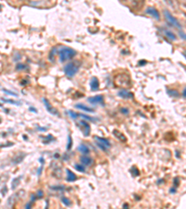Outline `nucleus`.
I'll return each mask as SVG.
<instances>
[{
    "label": "nucleus",
    "instance_id": "4468645a",
    "mask_svg": "<svg viewBox=\"0 0 186 209\" xmlns=\"http://www.w3.org/2000/svg\"><path fill=\"white\" fill-rule=\"evenodd\" d=\"M75 108L76 109H79V110H82L86 112H94V109L91 108V107H88L87 105H85L83 103H78L75 105Z\"/></svg>",
    "mask_w": 186,
    "mask_h": 209
},
{
    "label": "nucleus",
    "instance_id": "a19ab883",
    "mask_svg": "<svg viewBox=\"0 0 186 209\" xmlns=\"http://www.w3.org/2000/svg\"><path fill=\"white\" fill-rule=\"evenodd\" d=\"M173 192H176V189H170V193H173Z\"/></svg>",
    "mask_w": 186,
    "mask_h": 209
},
{
    "label": "nucleus",
    "instance_id": "9d476101",
    "mask_svg": "<svg viewBox=\"0 0 186 209\" xmlns=\"http://www.w3.org/2000/svg\"><path fill=\"white\" fill-rule=\"evenodd\" d=\"M79 126H80V128H81V130L83 131L84 133V135L86 137H88L89 136V133H90V126L88 125V122H86L84 120H81L79 122Z\"/></svg>",
    "mask_w": 186,
    "mask_h": 209
},
{
    "label": "nucleus",
    "instance_id": "e433bc0d",
    "mask_svg": "<svg viewBox=\"0 0 186 209\" xmlns=\"http://www.w3.org/2000/svg\"><path fill=\"white\" fill-rule=\"evenodd\" d=\"M37 129L38 130H40V131H47V128H43V127H37Z\"/></svg>",
    "mask_w": 186,
    "mask_h": 209
},
{
    "label": "nucleus",
    "instance_id": "393cba45",
    "mask_svg": "<svg viewBox=\"0 0 186 209\" xmlns=\"http://www.w3.org/2000/svg\"><path fill=\"white\" fill-rule=\"evenodd\" d=\"M72 146H73V140H72V137L69 135L68 136V142H67V147H66V150L67 151H70L72 149Z\"/></svg>",
    "mask_w": 186,
    "mask_h": 209
},
{
    "label": "nucleus",
    "instance_id": "79ce46f5",
    "mask_svg": "<svg viewBox=\"0 0 186 209\" xmlns=\"http://www.w3.org/2000/svg\"><path fill=\"white\" fill-rule=\"evenodd\" d=\"M41 171H42V167L38 169V172H37V175H40V173H41Z\"/></svg>",
    "mask_w": 186,
    "mask_h": 209
},
{
    "label": "nucleus",
    "instance_id": "dca6fc26",
    "mask_svg": "<svg viewBox=\"0 0 186 209\" xmlns=\"http://www.w3.org/2000/svg\"><path fill=\"white\" fill-rule=\"evenodd\" d=\"M118 96L123 99H132L133 94L130 91H127V89H122L118 92Z\"/></svg>",
    "mask_w": 186,
    "mask_h": 209
},
{
    "label": "nucleus",
    "instance_id": "c9c22d12",
    "mask_svg": "<svg viewBox=\"0 0 186 209\" xmlns=\"http://www.w3.org/2000/svg\"><path fill=\"white\" fill-rule=\"evenodd\" d=\"M25 68H26V66H25L24 64L20 63V64L17 65V70H23V69H25Z\"/></svg>",
    "mask_w": 186,
    "mask_h": 209
},
{
    "label": "nucleus",
    "instance_id": "5701e85b",
    "mask_svg": "<svg viewBox=\"0 0 186 209\" xmlns=\"http://www.w3.org/2000/svg\"><path fill=\"white\" fill-rule=\"evenodd\" d=\"M75 168L77 171H79V172H81V173H85L86 172V168H85L84 165L76 164V165H75Z\"/></svg>",
    "mask_w": 186,
    "mask_h": 209
},
{
    "label": "nucleus",
    "instance_id": "9b49d317",
    "mask_svg": "<svg viewBox=\"0 0 186 209\" xmlns=\"http://www.w3.org/2000/svg\"><path fill=\"white\" fill-rule=\"evenodd\" d=\"M80 162L82 165H86V167H90L93 164V159L88 154H84L80 157Z\"/></svg>",
    "mask_w": 186,
    "mask_h": 209
},
{
    "label": "nucleus",
    "instance_id": "1a4fd4ad",
    "mask_svg": "<svg viewBox=\"0 0 186 209\" xmlns=\"http://www.w3.org/2000/svg\"><path fill=\"white\" fill-rule=\"evenodd\" d=\"M145 13L148 14V15H150V16H152L153 18H155V20H159L160 19V14L155 8H153V7L147 8L146 10H145Z\"/></svg>",
    "mask_w": 186,
    "mask_h": 209
},
{
    "label": "nucleus",
    "instance_id": "412c9836",
    "mask_svg": "<svg viewBox=\"0 0 186 209\" xmlns=\"http://www.w3.org/2000/svg\"><path fill=\"white\" fill-rule=\"evenodd\" d=\"M20 182H21V177H18V178H13L12 181H11V190H15V189L19 186Z\"/></svg>",
    "mask_w": 186,
    "mask_h": 209
},
{
    "label": "nucleus",
    "instance_id": "a211bd4d",
    "mask_svg": "<svg viewBox=\"0 0 186 209\" xmlns=\"http://www.w3.org/2000/svg\"><path fill=\"white\" fill-rule=\"evenodd\" d=\"M100 87V83L97 77H93L91 79V82H90V87H91V90H98Z\"/></svg>",
    "mask_w": 186,
    "mask_h": 209
},
{
    "label": "nucleus",
    "instance_id": "0eeeda50",
    "mask_svg": "<svg viewBox=\"0 0 186 209\" xmlns=\"http://www.w3.org/2000/svg\"><path fill=\"white\" fill-rule=\"evenodd\" d=\"M131 8L134 10L140 11L144 8L145 5V0H131Z\"/></svg>",
    "mask_w": 186,
    "mask_h": 209
},
{
    "label": "nucleus",
    "instance_id": "b1692460",
    "mask_svg": "<svg viewBox=\"0 0 186 209\" xmlns=\"http://www.w3.org/2000/svg\"><path fill=\"white\" fill-rule=\"evenodd\" d=\"M61 203H63V205L66 206H71V201L69 200L67 197H65V196L61 197Z\"/></svg>",
    "mask_w": 186,
    "mask_h": 209
},
{
    "label": "nucleus",
    "instance_id": "4be33fe9",
    "mask_svg": "<svg viewBox=\"0 0 186 209\" xmlns=\"http://www.w3.org/2000/svg\"><path fill=\"white\" fill-rule=\"evenodd\" d=\"M166 93L172 98H179V96H180V93L175 89H168L166 90Z\"/></svg>",
    "mask_w": 186,
    "mask_h": 209
},
{
    "label": "nucleus",
    "instance_id": "473e14b6",
    "mask_svg": "<svg viewBox=\"0 0 186 209\" xmlns=\"http://www.w3.org/2000/svg\"><path fill=\"white\" fill-rule=\"evenodd\" d=\"M3 101H7V102L13 103V104H16V105H19V104H20V102L15 101H12V99H3Z\"/></svg>",
    "mask_w": 186,
    "mask_h": 209
},
{
    "label": "nucleus",
    "instance_id": "f8f14e48",
    "mask_svg": "<svg viewBox=\"0 0 186 209\" xmlns=\"http://www.w3.org/2000/svg\"><path fill=\"white\" fill-rule=\"evenodd\" d=\"M88 101L91 104H102L103 105V97L102 95H97V96L90 97L88 99Z\"/></svg>",
    "mask_w": 186,
    "mask_h": 209
},
{
    "label": "nucleus",
    "instance_id": "423d86ee",
    "mask_svg": "<svg viewBox=\"0 0 186 209\" xmlns=\"http://www.w3.org/2000/svg\"><path fill=\"white\" fill-rule=\"evenodd\" d=\"M23 195H24V191H23V190H22V191H20L19 192L12 194V195L8 199V203H7L8 206V207H13L17 203V202L19 201V199L22 198Z\"/></svg>",
    "mask_w": 186,
    "mask_h": 209
},
{
    "label": "nucleus",
    "instance_id": "f3484780",
    "mask_svg": "<svg viewBox=\"0 0 186 209\" xmlns=\"http://www.w3.org/2000/svg\"><path fill=\"white\" fill-rule=\"evenodd\" d=\"M114 136L116 137L117 139L120 140L121 142H127V137L124 136V134H123V133H121L120 131L114 130Z\"/></svg>",
    "mask_w": 186,
    "mask_h": 209
},
{
    "label": "nucleus",
    "instance_id": "c85d7f7f",
    "mask_svg": "<svg viewBox=\"0 0 186 209\" xmlns=\"http://www.w3.org/2000/svg\"><path fill=\"white\" fill-rule=\"evenodd\" d=\"M120 112H121V113H123V115H127L128 113H130V110H128L127 108H121Z\"/></svg>",
    "mask_w": 186,
    "mask_h": 209
},
{
    "label": "nucleus",
    "instance_id": "ea45409f",
    "mask_svg": "<svg viewBox=\"0 0 186 209\" xmlns=\"http://www.w3.org/2000/svg\"><path fill=\"white\" fill-rule=\"evenodd\" d=\"M30 111H34V112H37V111H36V109H35V108H33V107H30Z\"/></svg>",
    "mask_w": 186,
    "mask_h": 209
},
{
    "label": "nucleus",
    "instance_id": "4c0bfd02",
    "mask_svg": "<svg viewBox=\"0 0 186 209\" xmlns=\"http://www.w3.org/2000/svg\"><path fill=\"white\" fill-rule=\"evenodd\" d=\"M174 184H176V185H178V184H179V178H175V180H174Z\"/></svg>",
    "mask_w": 186,
    "mask_h": 209
},
{
    "label": "nucleus",
    "instance_id": "39448f33",
    "mask_svg": "<svg viewBox=\"0 0 186 209\" xmlns=\"http://www.w3.org/2000/svg\"><path fill=\"white\" fill-rule=\"evenodd\" d=\"M95 140H96V144L98 145L99 148H101L103 151H107V150L111 147V143L109 140L105 139V137H94Z\"/></svg>",
    "mask_w": 186,
    "mask_h": 209
},
{
    "label": "nucleus",
    "instance_id": "a878e982",
    "mask_svg": "<svg viewBox=\"0 0 186 209\" xmlns=\"http://www.w3.org/2000/svg\"><path fill=\"white\" fill-rule=\"evenodd\" d=\"M68 115L71 116V118H72V119H76V118L79 116L78 113L75 112L74 111H68Z\"/></svg>",
    "mask_w": 186,
    "mask_h": 209
},
{
    "label": "nucleus",
    "instance_id": "f257e3e1",
    "mask_svg": "<svg viewBox=\"0 0 186 209\" xmlns=\"http://www.w3.org/2000/svg\"><path fill=\"white\" fill-rule=\"evenodd\" d=\"M114 84L116 87L127 89L131 87V78L127 74H118L114 78Z\"/></svg>",
    "mask_w": 186,
    "mask_h": 209
},
{
    "label": "nucleus",
    "instance_id": "aec40b11",
    "mask_svg": "<svg viewBox=\"0 0 186 209\" xmlns=\"http://www.w3.org/2000/svg\"><path fill=\"white\" fill-rule=\"evenodd\" d=\"M78 151H80L81 153H83V154H88L89 153V149H88V147L87 145H85V144H80L79 147L77 148Z\"/></svg>",
    "mask_w": 186,
    "mask_h": 209
},
{
    "label": "nucleus",
    "instance_id": "c756f323",
    "mask_svg": "<svg viewBox=\"0 0 186 209\" xmlns=\"http://www.w3.org/2000/svg\"><path fill=\"white\" fill-rule=\"evenodd\" d=\"M130 172L132 173L133 176H138V175H139V170H138L136 167H132L131 170H130Z\"/></svg>",
    "mask_w": 186,
    "mask_h": 209
},
{
    "label": "nucleus",
    "instance_id": "bb28decb",
    "mask_svg": "<svg viewBox=\"0 0 186 209\" xmlns=\"http://www.w3.org/2000/svg\"><path fill=\"white\" fill-rule=\"evenodd\" d=\"M79 116H81V117H83V118H85V119H87V120H89V121H91V122H96V118H93V117H91V116H88V115H82V113H81V115H79Z\"/></svg>",
    "mask_w": 186,
    "mask_h": 209
},
{
    "label": "nucleus",
    "instance_id": "6e6552de",
    "mask_svg": "<svg viewBox=\"0 0 186 209\" xmlns=\"http://www.w3.org/2000/svg\"><path fill=\"white\" fill-rule=\"evenodd\" d=\"M42 101H43V102H44V105H45V107L47 109V111L49 112L50 115H58V111H57L56 109L51 105L50 102L47 101V99L44 98L42 99Z\"/></svg>",
    "mask_w": 186,
    "mask_h": 209
},
{
    "label": "nucleus",
    "instance_id": "72a5a7b5",
    "mask_svg": "<svg viewBox=\"0 0 186 209\" xmlns=\"http://www.w3.org/2000/svg\"><path fill=\"white\" fill-rule=\"evenodd\" d=\"M43 196H44V193H43V191L39 190V191H38L37 193H36V198H42Z\"/></svg>",
    "mask_w": 186,
    "mask_h": 209
},
{
    "label": "nucleus",
    "instance_id": "37998d69",
    "mask_svg": "<svg viewBox=\"0 0 186 209\" xmlns=\"http://www.w3.org/2000/svg\"><path fill=\"white\" fill-rule=\"evenodd\" d=\"M39 161H40V162H41L42 164H44V158H43V157H42V158H40V159H39Z\"/></svg>",
    "mask_w": 186,
    "mask_h": 209
},
{
    "label": "nucleus",
    "instance_id": "f03ea898",
    "mask_svg": "<svg viewBox=\"0 0 186 209\" xmlns=\"http://www.w3.org/2000/svg\"><path fill=\"white\" fill-rule=\"evenodd\" d=\"M75 55H76V51L68 47H61V49H60V50H59L60 60L61 62H64L66 60H72Z\"/></svg>",
    "mask_w": 186,
    "mask_h": 209
},
{
    "label": "nucleus",
    "instance_id": "20e7f679",
    "mask_svg": "<svg viewBox=\"0 0 186 209\" xmlns=\"http://www.w3.org/2000/svg\"><path fill=\"white\" fill-rule=\"evenodd\" d=\"M163 14H164L165 19L166 20V22H168L170 25H172V26H174L176 28H178V29H182V24H180V23L179 22V21L168 10V9H164Z\"/></svg>",
    "mask_w": 186,
    "mask_h": 209
},
{
    "label": "nucleus",
    "instance_id": "c03bdc74",
    "mask_svg": "<svg viewBox=\"0 0 186 209\" xmlns=\"http://www.w3.org/2000/svg\"><path fill=\"white\" fill-rule=\"evenodd\" d=\"M184 67H185V69H186V66H184Z\"/></svg>",
    "mask_w": 186,
    "mask_h": 209
},
{
    "label": "nucleus",
    "instance_id": "cd10ccee",
    "mask_svg": "<svg viewBox=\"0 0 186 209\" xmlns=\"http://www.w3.org/2000/svg\"><path fill=\"white\" fill-rule=\"evenodd\" d=\"M50 189L54 190V191H63V190L65 189V187L63 186V185H60V186H51Z\"/></svg>",
    "mask_w": 186,
    "mask_h": 209
},
{
    "label": "nucleus",
    "instance_id": "f704fd0d",
    "mask_svg": "<svg viewBox=\"0 0 186 209\" xmlns=\"http://www.w3.org/2000/svg\"><path fill=\"white\" fill-rule=\"evenodd\" d=\"M3 91L5 92V93H7V94H8V95H12V96H17V93H14V92H12V91H8V90H7V89H3Z\"/></svg>",
    "mask_w": 186,
    "mask_h": 209
},
{
    "label": "nucleus",
    "instance_id": "58836bf2",
    "mask_svg": "<svg viewBox=\"0 0 186 209\" xmlns=\"http://www.w3.org/2000/svg\"><path fill=\"white\" fill-rule=\"evenodd\" d=\"M183 96L184 98H186V87L183 89Z\"/></svg>",
    "mask_w": 186,
    "mask_h": 209
},
{
    "label": "nucleus",
    "instance_id": "2f4dec72",
    "mask_svg": "<svg viewBox=\"0 0 186 209\" xmlns=\"http://www.w3.org/2000/svg\"><path fill=\"white\" fill-rule=\"evenodd\" d=\"M179 35H180V36L182 37V38H183V40H185V41H186V34H185L184 32L179 31Z\"/></svg>",
    "mask_w": 186,
    "mask_h": 209
},
{
    "label": "nucleus",
    "instance_id": "2eb2a0df",
    "mask_svg": "<svg viewBox=\"0 0 186 209\" xmlns=\"http://www.w3.org/2000/svg\"><path fill=\"white\" fill-rule=\"evenodd\" d=\"M66 174H67V177H66V180H67L68 182H74L75 181L76 179H77V177H76V175L72 172L70 169H66Z\"/></svg>",
    "mask_w": 186,
    "mask_h": 209
},
{
    "label": "nucleus",
    "instance_id": "7c9ffc66",
    "mask_svg": "<svg viewBox=\"0 0 186 209\" xmlns=\"http://www.w3.org/2000/svg\"><path fill=\"white\" fill-rule=\"evenodd\" d=\"M7 192H8V187L7 186H4L3 188H2V190H1V195L2 196H5L7 194Z\"/></svg>",
    "mask_w": 186,
    "mask_h": 209
},
{
    "label": "nucleus",
    "instance_id": "6ab92c4d",
    "mask_svg": "<svg viewBox=\"0 0 186 209\" xmlns=\"http://www.w3.org/2000/svg\"><path fill=\"white\" fill-rule=\"evenodd\" d=\"M164 34L165 35L168 37L169 39L170 40H172V41H175L176 39H177V36H176V35L174 34V33L172 31H170V30H164Z\"/></svg>",
    "mask_w": 186,
    "mask_h": 209
},
{
    "label": "nucleus",
    "instance_id": "ddd939ff",
    "mask_svg": "<svg viewBox=\"0 0 186 209\" xmlns=\"http://www.w3.org/2000/svg\"><path fill=\"white\" fill-rule=\"evenodd\" d=\"M25 156H26V154L24 153H20L19 154H16L15 156H13V158L11 159V162L13 165H18L22 162L23 159L25 158Z\"/></svg>",
    "mask_w": 186,
    "mask_h": 209
},
{
    "label": "nucleus",
    "instance_id": "7ed1b4c3",
    "mask_svg": "<svg viewBox=\"0 0 186 209\" xmlns=\"http://www.w3.org/2000/svg\"><path fill=\"white\" fill-rule=\"evenodd\" d=\"M79 68H80V62L74 60L66 64L63 68V71H64V74L67 75L68 77H74L76 74V73L78 72Z\"/></svg>",
    "mask_w": 186,
    "mask_h": 209
}]
</instances>
